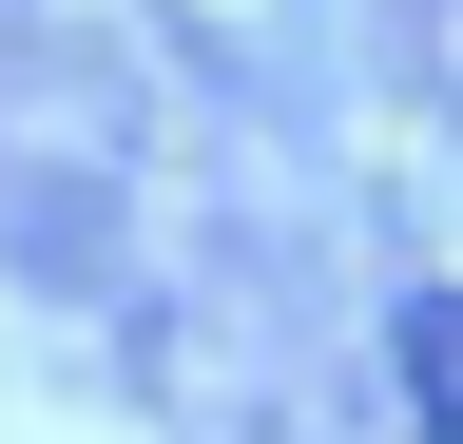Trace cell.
<instances>
[{"label": "cell", "instance_id": "1", "mask_svg": "<svg viewBox=\"0 0 463 444\" xmlns=\"http://www.w3.org/2000/svg\"><path fill=\"white\" fill-rule=\"evenodd\" d=\"M405 406H425V444H463V290H405Z\"/></svg>", "mask_w": 463, "mask_h": 444}]
</instances>
